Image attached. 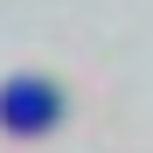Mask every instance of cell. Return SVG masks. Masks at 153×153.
I'll return each instance as SVG.
<instances>
[{"instance_id":"6da1fadb","label":"cell","mask_w":153,"mask_h":153,"mask_svg":"<svg viewBox=\"0 0 153 153\" xmlns=\"http://www.w3.org/2000/svg\"><path fill=\"white\" fill-rule=\"evenodd\" d=\"M0 118H7V125H49V118H56V91H49V84H7Z\"/></svg>"}]
</instances>
